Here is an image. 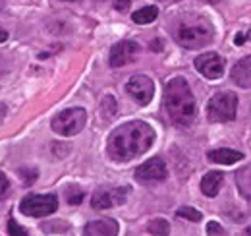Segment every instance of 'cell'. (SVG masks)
Returning a JSON list of instances; mask_svg holds the SVG:
<instances>
[{
	"instance_id": "d6986e66",
	"label": "cell",
	"mask_w": 251,
	"mask_h": 236,
	"mask_svg": "<svg viewBox=\"0 0 251 236\" xmlns=\"http://www.w3.org/2000/svg\"><path fill=\"white\" fill-rule=\"evenodd\" d=\"M176 215L182 217V219H188L191 223H199V221L203 219V215H201L197 209H193V207H182V209L176 211Z\"/></svg>"
},
{
	"instance_id": "6da1fadb",
	"label": "cell",
	"mask_w": 251,
	"mask_h": 236,
	"mask_svg": "<svg viewBox=\"0 0 251 236\" xmlns=\"http://www.w3.org/2000/svg\"><path fill=\"white\" fill-rule=\"evenodd\" d=\"M153 144H155V130L143 120H133L118 126L110 134L106 144V153L112 161L127 163L147 153Z\"/></svg>"
},
{
	"instance_id": "7402d4cb",
	"label": "cell",
	"mask_w": 251,
	"mask_h": 236,
	"mask_svg": "<svg viewBox=\"0 0 251 236\" xmlns=\"http://www.w3.org/2000/svg\"><path fill=\"white\" fill-rule=\"evenodd\" d=\"M8 192H10V182H8V178H6L4 173H0V200L4 196H8Z\"/></svg>"
},
{
	"instance_id": "8992f818",
	"label": "cell",
	"mask_w": 251,
	"mask_h": 236,
	"mask_svg": "<svg viewBox=\"0 0 251 236\" xmlns=\"http://www.w3.org/2000/svg\"><path fill=\"white\" fill-rule=\"evenodd\" d=\"M58 209V198L54 194H31L22 200L20 211L27 217H47Z\"/></svg>"
},
{
	"instance_id": "9c48e42d",
	"label": "cell",
	"mask_w": 251,
	"mask_h": 236,
	"mask_svg": "<svg viewBox=\"0 0 251 236\" xmlns=\"http://www.w3.org/2000/svg\"><path fill=\"white\" fill-rule=\"evenodd\" d=\"M195 68L199 74H203L207 80H219L224 76L226 62L217 53H203L195 59Z\"/></svg>"
},
{
	"instance_id": "8fae6325",
	"label": "cell",
	"mask_w": 251,
	"mask_h": 236,
	"mask_svg": "<svg viewBox=\"0 0 251 236\" xmlns=\"http://www.w3.org/2000/svg\"><path fill=\"white\" fill-rule=\"evenodd\" d=\"M166 177H168V171L160 157H153L135 169V180L139 182H160Z\"/></svg>"
},
{
	"instance_id": "cb8c5ba5",
	"label": "cell",
	"mask_w": 251,
	"mask_h": 236,
	"mask_svg": "<svg viewBox=\"0 0 251 236\" xmlns=\"http://www.w3.org/2000/svg\"><path fill=\"white\" fill-rule=\"evenodd\" d=\"M248 39H251V31H250V35H246V33H240L238 37H236V45H242L244 41H248Z\"/></svg>"
},
{
	"instance_id": "5bb4252c",
	"label": "cell",
	"mask_w": 251,
	"mask_h": 236,
	"mask_svg": "<svg viewBox=\"0 0 251 236\" xmlns=\"http://www.w3.org/2000/svg\"><path fill=\"white\" fill-rule=\"evenodd\" d=\"M207 159L217 165H234L244 159V153L236 149H213L207 153Z\"/></svg>"
},
{
	"instance_id": "4fadbf2b",
	"label": "cell",
	"mask_w": 251,
	"mask_h": 236,
	"mask_svg": "<svg viewBox=\"0 0 251 236\" xmlns=\"http://www.w3.org/2000/svg\"><path fill=\"white\" fill-rule=\"evenodd\" d=\"M230 78H232V82H234L236 86H240V88H250L251 86V55L234 64V68H232V72H230Z\"/></svg>"
},
{
	"instance_id": "2e32d148",
	"label": "cell",
	"mask_w": 251,
	"mask_h": 236,
	"mask_svg": "<svg viewBox=\"0 0 251 236\" xmlns=\"http://www.w3.org/2000/svg\"><path fill=\"white\" fill-rule=\"evenodd\" d=\"M157 18H158V8H157V6H145V8L137 10V12H133V16H131V20H133L135 24H139V26L153 24Z\"/></svg>"
},
{
	"instance_id": "603a6c76",
	"label": "cell",
	"mask_w": 251,
	"mask_h": 236,
	"mask_svg": "<svg viewBox=\"0 0 251 236\" xmlns=\"http://www.w3.org/2000/svg\"><path fill=\"white\" fill-rule=\"evenodd\" d=\"M129 4H131V0H114V8L118 12H126L129 8Z\"/></svg>"
},
{
	"instance_id": "484cf974",
	"label": "cell",
	"mask_w": 251,
	"mask_h": 236,
	"mask_svg": "<svg viewBox=\"0 0 251 236\" xmlns=\"http://www.w3.org/2000/svg\"><path fill=\"white\" fill-rule=\"evenodd\" d=\"M246 236H251V225L248 227V229H246Z\"/></svg>"
},
{
	"instance_id": "30bf717a",
	"label": "cell",
	"mask_w": 251,
	"mask_h": 236,
	"mask_svg": "<svg viewBox=\"0 0 251 236\" xmlns=\"http://www.w3.org/2000/svg\"><path fill=\"white\" fill-rule=\"evenodd\" d=\"M139 51H141L139 43H135V41H120V43H116L110 49L108 62H110L112 68H122V66H126V64H129V62H133V60L137 59Z\"/></svg>"
},
{
	"instance_id": "e0dca14e",
	"label": "cell",
	"mask_w": 251,
	"mask_h": 236,
	"mask_svg": "<svg viewBox=\"0 0 251 236\" xmlns=\"http://www.w3.org/2000/svg\"><path fill=\"white\" fill-rule=\"evenodd\" d=\"M147 231L155 236H168L170 235V225H168V221H164V219H153V221L147 225Z\"/></svg>"
},
{
	"instance_id": "4316f807",
	"label": "cell",
	"mask_w": 251,
	"mask_h": 236,
	"mask_svg": "<svg viewBox=\"0 0 251 236\" xmlns=\"http://www.w3.org/2000/svg\"><path fill=\"white\" fill-rule=\"evenodd\" d=\"M2 8H4V0H0V10H2Z\"/></svg>"
},
{
	"instance_id": "7a4b0ae2",
	"label": "cell",
	"mask_w": 251,
	"mask_h": 236,
	"mask_svg": "<svg viewBox=\"0 0 251 236\" xmlns=\"http://www.w3.org/2000/svg\"><path fill=\"white\" fill-rule=\"evenodd\" d=\"M164 109L168 113L170 120L180 126L188 128L193 124L197 117V105L193 99V93L189 89V84L184 78H172L164 88Z\"/></svg>"
},
{
	"instance_id": "83f0119b",
	"label": "cell",
	"mask_w": 251,
	"mask_h": 236,
	"mask_svg": "<svg viewBox=\"0 0 251 236\" xmlns=\"http://www.w3.org/2000/svg\"><path fill=\"white\" fill-rule=\"evenodd\" d=\"M209 2H220V0H209Z\"/></svg>"
},
{
	"instance_id": "277c9868",
	"label": "cell",
	"mask_w": 251,
	"mask_h": 236,
	"mask_svg": "<svg viewBox=\"0 0 251 236\" xmlns=\"http://www.w3.org/2000/svg\"><path fill=\"white\" fill-rule=\"evenodd\" d=\"M238 111V95L232 91H219L207 103V118L211 122H232Z\"/></svg>"
},
{
	"instance_id": "52a82bcc",
	"label": "cell",
	"mask_w": 251,
	"mask_h": 236,
	"mask_svg": "<svg viewBox=\"0 0 251 236\" xmlns=\"http://www.w3.org/2000/svg\"><path fill=\"white\" fill-rule=\"evenodd\" d=\"M127 95L141 107H147L153 101L155 95V84L151 78H147L145 74H137L133 78H129V82L126 84Z\"/></svg>"
},
{
	"instance_id": "d4e9b609",
	"label": "cell",
	"mask_w": 251,
	"mask_h": 236,
	"mask_svg": "<svg viewBox=\"0 0 251 236\" xmlns=\"http://www.w3.org/2000/svg\"><path fill=\"white\" fill-rule=\"evenodd\" d=\"M4 41H8V31L0 28V43H4Z\"/></svg>"
},
{
	"instance_id": "ac0fdd59",
	"label": "cell",
	"mask_w": 251,
	"mask_h": 236,
	"mask_svg": "<svg viewBox=\"0 0 251 236\" xmlns=\"http://www.w3.org/2000/svg\"><path fill=\"white\" fill-rule=\"evenodd\" d=\"M83 198H85V194H83L81 188H77V186H68L66 188V200H68L70 206H79L83 202Z\"/></svg>"
},
{
	"instance_id": "5b68a950",
	"label": "cell",
	"mask_w": 251,
	"mask_h": 236,
	"mask_svg": "<svg viewBox=\"0 0 251 236\" xmlns=\"http://www.w3.org/2000/svg\"><path fill=\"white\" fill-rule=\"evenodd\" d=\"M87 122V113L81 107H74V109H66L62 113H58L56 117L52 118L50 128L64 138H72L75 134H79L85 128Z\"/></svg>"
},
{
	"instance_id": "9a60e30c",
	"label": "cell",
	"mask_w": 251,
	"mask_h": 236,
	"mask_svg": "<svg viewBox=\"0 0 251 236\" xmlns=\"http://www.w3.org/2000/svg\"><path fill=\"white\" fill-rule=\"evenodd\" d=\"M222 182H224V175L220 171H211V173H207L203 177V180H201V192L207 198H215L220 192Z\"/></svg>"
},
{
	"instance_id": "ffe728a7",
	"label": "cell",
	"mask_w": 251,
	"mask_h": 236,
	"mask_svg": "<svg viewBox=\"0 0 251 236\" xmlns=\"http://www.w3.org/2000/svg\"><path fill=\"white\" fill-rule=\"evenodd\" d=\"M8 235L10 236H29L24 227H20V225L16 223V219H14V217L8 221Z\"/></svg>"
},
{
	"instance_id": "ba28073f",
	"label": "cell",
	"mask_w": 251,
	"mask_h": 236,
	"mask_svg": "<svg viewBox=\"0 0 251 236\" xmlns=\"http://www.w3.org/2000/svg\"><path fill=\"white\" fill-rule=\"evenodd\" d=\"M127 194H129L127 186H122V188H99L91 196V207L97 209V211H102V209L122 206L127 200Z\"/></svg>"
},
{
	"instance_id": "7c38bea8",
	"label": "cell",
	"mask_w": 251,
	"mask_h": 236,
	"mask_svg": "<svg viewBox=\"0 0 251 236\" xmlns=\"http://www.w3.org/2000/svg\"><path fill=\"white\" fill-rule=\"evenodd\" d=\"M83 236H118V223L114 219H100L85 225Z\"/></svg>"
},
{
	"instance_id": "44dd1931",
	"label": "cell",
	"mask_w": 251,
	"mask_h": 236,
	"mask_svg": "<svg viewBox=\"0 0 251 236\" xmlns=\"http://www.w3.org/2000/svg\"><path fill=\"white\" fill-rule=\"evenodd\" d=\"M207 235L209 236H226L224 235V229L220 227L219 223H215V221H211V223L207 225Z\"/></svg>"
},
{
	"instance_id": "f1b7e54d",
	"label": "cell",
	"mask_w": 251,
	"mask_h": 236,
	"mask_svg": "<svg viewBox=\"0 0 251 236\" xmlns=\"http://www.w3.org/2000/svg\"><path fill=\"white\" fill-rule=\"evenodd\" d=\"M66 2H75V0H66Z\"/></svg>"
},
{
	"instance_id": "3957f363",
	"label": "cell",
	"mask_w": 251,
	"mask_h": 236,
	"mask_svg": "<svg viewBox=\"0 0 251 236\" xmlns=\"http://www.w3.org/2000/svg\"><path fill=\"white\" fill-rule=\"evenodd\" d=\"M213 35H215V30L211 22L201 16L182 20L174 30V39L186 49H201L209 45L213 41Z\"/></svg>"
}]
</instances>
